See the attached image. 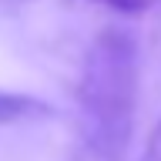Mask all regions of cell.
<instances>
[{
  "instance_id": "1",
  "label": "cell",
  "mask_w": 161,
  "mask_h": 161,
  "mask_svg": "<svg viewBox=\"0 0 161 161\" xmlns=\"http://www.w3.org/2000/svg\"><path fill=\"white\" fill-rule=\"evenodd\" d=\"M141 91L138 40L108 27L87 44L77 77V131L67 161H124Z\"/></svg>"
},
{
  "instance_id": "5",
  "label": "cell",
  "mask_w": 161,
  "mask_h": 161,
  "mask_svg": "<svg viewBox=\"0 0 161 161\" xmlns=\"http://www.w3.org/2000/svg\"><path fill=\"white\" fill-rule=\"evenodd\" d=\"M10 3H24V0H10Z\"/></svg>"
},
{
  "instance_id": "2",
  "label": "cell",
  "mask_w": 161,
  "mask_h": 161,
  "mask_svg": "<svg viewBox=\"0 0 161 161\" xmlns=\"http://www.w3.org/2000/svg\"><path fill=\"white\" fill-rule=\"evenodd\" d=\"M50 114H54V104L34 94L0 91V124H34V121H47Z\"/></svg>"
},
{
  "instance_id": "4",
  "label": "cell",
  "mask_w": 161,
  "mask_h": 161,
  "mask_svg": "<svg viewBox=\"0 0 161 161\" xmlns=\"http://www.w3.org/2000/svg\"><path fill=\"white\" fill-rule=\"evenodd\" d=\"M138 161H161V121L154 124V131L148 134V141H144V151H141Z\"/></svg>"
},
{
  "instance_id": "3",
  "label": "cell",
  "mask_w": 161,
  "mask_h": 161,
  "mask_svg": "<svg viewBox=\"0 0 161 161\" xmlns=\"http://www.w3.org/2000/svg\"><path fill=\"white\" fill-rule=\"evenodd\" d=\"M91 3H101V7L114 10V14H128V17H138V14L154 7V0H91Z\"/></svg>"
}]
</instances>
